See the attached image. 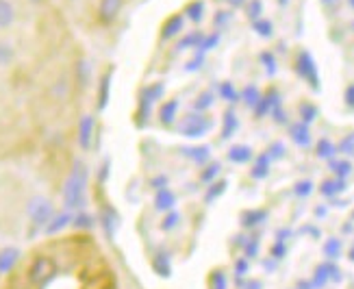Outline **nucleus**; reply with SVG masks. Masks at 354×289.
Listing matches in <instances>:
<instances>
[{
	"instance_id": "f257e3e1",
	"label": "nucleus",
	"mask_w": 354,
	"mask_h": 289,
	"mask_svg": "<svg viewBox=\"0 0 354 289\" xmlns=\"http://www.w3.org/2000/svg\"><path fill=\"white\" fill-rule=\"evenodd\" d=\"M87 183V170L83 163H76L72 174L68 176L66 185H64V201L68 207H79L81 198H83V189Z\"/></svg>"
},
{
	"instance_id": "f03ea898",
	"label": "nucleus",
	"mask_w": 354,
	"mask_h": 289,
	"mask_svg": "<svg viewBox=\"0 0 354 289\" xmlns=\"http://www.w3.org/2000/svg\"><path fill=\"white\" fill-rule=\"evenodd\" d=\"M209 129H211V120H207L205 115H198V113L187 115L180 124V133L187 135V137H200V135H205Z\"/></svg>"
},
{
	"instance_id": "7ed1b4c3",
	"label": "nucleus",
	"mask_w": 354,
	"mask_h": 289,
	"mask_svg": "<svg viewBox=\"0 0 354 289\" xmlns=\"http://www.w3.org/2000/svg\"><path fill=\"white\" fill-rule=\"evenodd\" d=\"M28 216L37 224H46L53 216V205L48 201H44V198H33L28 203Z\"/></svg>"
},
{
	"instance_id": "20e7f679",
	"label": "nucleus",
	"mask_w": 354,
	"mask_h": 289,
	"mask_svg": "<svg viewBox=\"0 0 354 289\" xmlns=\"http://www.w3.org/2000/svg\"><path fill=\"white\" fill-rule=\"evenodd\" d=\"M296 68H298V74H300V76H304V79L309 81L313 87H317V70H315V61H313V57H311L309 53H300Z\"/></svg>"
},
{
	"instance_id": "39448f33",
	"label": "nucleus",
	"mask_w": 354,
	"mask_h": 289,
	"mask_svg": "<svg viewBox=\"0 0 354 289\" xmlns=\"http://www.w3.org/2000/svg\"><path fill=\"white\" fill-rule=\"evenodd\" d=\"M122 9V0H100V20L102 22H113Z\"/></svg>"
},
{
	"instance_id": "423d86ee",
	"label": "nucleus",
	"mask_w": 354,
	"mask_h": 289,
	"mask_svg": "<svg viewBox=\"0 0 354 289\" xmlns=\"http://www.w3.org/2000/svg\"><path fill=\"white\" fill-rule=\"evenodd\" d=\"M91 131H94V120H91V115H83L79 124V142L83 148H89L91 144Z\"/></svg>"
},
{
	"instance_id": "0eeeda50",
	"label": "nucleus",
	"mask_w": 354,
	"mask_h": 289,
	"mask_svg": "<svg viewBox=\"0 0 354 289\" xmlns=\"http://www.w3.org/2000/svg\"><path fill=\"white\" fill-rule=\"evenodd\" d=\"M15 22V7L9 0H0V28H9Z\"/></svg>"
},
{
	"instance_id": "6e6552de",
	"label": "nucleus",
	"mask_w": 354,
	"mask_h": 289,
	"mask_svg": "<svg viewBox=\"0 0 354 289\" xmlns=\"http://www.w3.org/2000/svg\"><path fill=\"white\" fill-rule=\"evenodd\" d=\"M291 140H294L298 146H309L311 142V135H309V127L300 122V124H294L291 127Z\"/></svg>"
},
{
	"instance_id": "1a4fd4ad",
	"label": "nucleus",
	"mask_w": 354,
	"mask_h": 289,
	"mask_svg": "<svg viewBox=\"0 0 354 289\" xmlns=\"http://www.w3.org/2000/svg\"><path fill=\"white\" fill-rule=\"evenodd\" d=\"M228 159L235 163H245L252 159V150L248 146H233L228 152Z\"/></svg>"
},
{
	"instance_id": "9d476101",
	"label": "nucleus",
	"mask_w": 354,
	"mask_h": 289,
	"mask_svg": "<svg viewBox=\"0 0 354 289\" xmlns=\"http://www.w3.org/2000/svg\"><path fill=\"white\" fill-rule=\"evenodd\" d=\"M180 28H183V18L180 15H172L163 26V37H174L176 33H180Z\"/></svg>"
},
{
	"instance_id": "9b49d317",
	"label": "nucleus",
	"mask_w": 354,
	"mask_h": 289,
	"mask_svg": "<svg viewBox=\"0 0 354 289\" xmlns=\"http://www.w3.org/2000/svg\"><path fill=\"white\" fill-rule=\"evenodd\" d=\"M185 15H187L192 22H200L205 15V3L203 0H196V3H192L187 9H185Z\"/></svg>"
},
{
	"instance_id": "f8f14e48",
	"label": "nucleus",
	"mask_w": 354,
	"mask_h": 289,
	"mask_svg": "<svg viewBox=\"0 0 354 289\" xmlns=\"http://www.w3.org/2000/svg\"><path fill=\"white\" fill-rule=\"evenodd\" d=\"M270 172V155H261L257 159V165L252 167V176L254 178H266Z\"/></svg>"
},
{
	"instance_id": "ddd939ff",
	"label": "nucleus",
	"mask_w": 354,
	"mask_h": 289,
	"mask_svg": "<svg viewBox=\"0 0 354 289\" xmlns=\"http://www.w3.org/2000/svg\"><path fill=\"white\" fill-rule=\"evenodd\" d=\"M344 189H346L344 178H339V180H326L324 185H322V194H326V196H335L337 192H344Z\"/></svg>"
},
{
	"instance_id": "4468645a",
	"label": "nucleus",
	"mask_w": 354,
	"mask_h": 289,
	"mask_svg": "<svg viewBox=\"0 0 354 289\" xmlns=\"http://www.w3.org/2000/svg\"><path fill=\"white\" fill-rule=\"evenodd\" d=\"M172 205H174V194L167 189H161L157 194V209H172Z\"/></svg>"
},
{
	"instance_id": "2eb2a0df",
	"label": "nucleus",
	"mask_w": 354,
	"mask_h": 289,
	"mask_svg": "<svg viewBox=\"0 0 354 289\" xmlns=\"http://www.w3.org/2000/svg\"><path fill=\"white\" fill-rule=\"evenodd\" d=\"M330 170L339 178H344L352 172V165H350V161H330Z\"/></svg>"
},
{
	"instance_id": "dca6fc26",
	"label": "nucleus",
	"mask_w": 354,
	"mask_h": 289,
	"mask_svg": "<svg viewBox=\"0 0 354 289\" xmlns=\"http://www.w3.org/2000/svg\"><path fill=\"white\" fill-rule=\"evenodd\" d=\"M185 155L192 157L198 163H205L209 159V148H187V150H185Z\"/></svg>"
},
{
	"instance_id": "f3484780",
	"label": "nucleus",
	"mask_w": 354,
	"mask_h": 289,
	"mask_svg": "<svg viewBox=\"0 0 354 289\" xmlns=\"http://www.w3.org/2000/svg\"><path fill=\"white\" fill-rule=\"evenodd\" d=\"M176 109H178V102H176V100H170V102H167V104L163 106V109H161V120L165 122V124H170V122L174 120Z\"/></svg>"
},
{
	"instance_id": "a211bd4d",
	"label": "nucleus",
	"mask_w": 354,
	"mask_h": 289,
	"mask_svg": "<svg viewBox=\"0 0 354 289\" xmlns=\"http://www.w3.org/2000/svg\"><path fill=\"white\" fill-rule=\"evenodd\" d=\"M235 129H237V118H235V113L233 111H228L226 115H224V137H230L235 133Z\"/></svg>"
},
{
	"instance_id": "6ab92c4d",
	"label": "nucleus",
	"mask_w": 354,
	"mask_h": 289,
	"mask_svg": "<svg viewBox=\"0 0 354 289\" xmlns=\"http://www.w3.org/2000/svg\"><path fill=\"white\" fill-rule=\"evenodd\" d=\"M254 30L261 35V37H272V33H274V26H272V22H268V20H257L254 22Z\"/></svg>"
},
{
	"instance_id": "aec40b11",
	"label": "nucleus",
	"mask_w": 354,
	"mask_h": 289,
	"mask_svg": "<svg viewBox=\"0 0 354 289\" xmlns=\"http://www.w3.org/2000/svg\"><path fill=\"white\" fill-rule=\"evenodd\" d=\"M317 155H319L322 159H330V157L335 155V146H333L328 140H322V142L317 144Z\"/></svg>"
},
{
	"instance_id": "412c9836",
	"label": "nucleus",
	"mask_w": 354,
	"mask_h": 289,
	"mask_svg": "<svg viewBox=\"0 0 354 289\" xmlns=\"http://www.w3.org/2000/svg\"><path fill=\"white\" fill-rule=\"evenodd\" d=\"M243 100L248 102L250 106H254V104H257V102L261 100V94H259V89H257L254 85H248V87L243 89Z\"/></svg>"
},
{
	"instance_id": "4be33fe9",
	"label": "nucleus",
	"mask_w": 354,
	"mask_h": 289,
	"mask_svg": "<svg viewBox=\"0 0 354 289\" xmlns=\"http://www.w3.org/2000/svg\"><path fill=\"white\" fill-rule=\"evenodd\" d=\"M13 59V48L9 44L0 41V66H9Z\"/></svg>"
},
{
	"instance_id": "5701e85b",
	"label": "nucleus",
	"mask_w": 354,
	"mask_h": 289,
	"mask_svg": "<svg viewBox=\"0 0 354 289\" xmlns=\"http://www.w3.org/2000/svg\"><path fill=\"white\" fill-rule=\"evenodd\" d=\"M339 150L344 152V155H348V157H354V133L344 137L342 144H339Z\"/></svg>"
},
{
	"instance_id": "b1692460",
	"label": "nucleus",
	"mask_w": 354,
	"mask_h": 289,
	"mask_svg": "<svg viewBox=\"0 0 354 289\" xmlns=\"http://www.w3.org/2000/svg\"><path fill=\"white\" fill-rule=\"evenodd\" d=\"M263 218H266V211H252V213H245V216H243V224H245V226H252V224L263 222Z\"/></svg>"
},
{
	"instance_id": "393cba45",
	"label": "nucleus",
	"mask_w": 354,
	"mask_h": 289,
	"mask_svg": "<svg viewBox=\"0 0 354 289\" xmlns=\"http://www.w3.org/2000/svg\"><path fill=\"white\" fill-rule=\"evenodd\" d=\"M203 35L200 33H192V35H187L183 41H180V48H189V46H203Z\"/></svg>"
},
{
	"instance_id": "a878e982",
	"label": "nucleus",
	"mask_w": 354,
	"mask_h": 289,
	"mask_svg": "<svg viewBox=\"0 0 354 289\" xmlns=\"http://www.w3.org/2000/svg\"><path fill=\"white\" fill-rule=\"evenodd\" d=\"M261 11H263V3H261V0H252L248 5V18H252L257 22L261 18Z\"/></svg>"
},
{
	"instance_id": "bb28decb",
	"label": "nucleus",
	"mask_w": 354,
	"mask_h": 289,
	"mask_svg": "<svg viewBox=\"0 0 354 289\" xmlns=\"http://www.w3.org/2000/svg\"><path fill=\"white\" fill-rule=\"evenodd\" d=\"M220 94L226 98V100H230V102H235L239 96H237V91L233 89V85H230V83H222L220 85Z\"/></svg>"
},
{
	"instance_id": "cd10ccee",
	"label": "nucleus",
	"mask_w": 354,
	"mask_h": 289,
	"mask_svg": "<svg viewBox=\"0 0 354 289\" xmlns=\"http://www.w3.org/2000/svg\"><path fill=\"white\" fill-rule=\"evenodd\" d=\"M300 113H302V120H304V124H306V122H313V120H315L317 109H315L313 104H302V106H300Z\"/></svg>"
},
{
	"instance_id": "c85d7f7f",
	"label": "nucleus",
	"mask_w": 354,
	"mask_h": 289,
	"mask_svg": "<svg viewBox=\"0 0 354 289\" xmlns=\"http://www.w3.org/2000/svg\"><path fill=\"white\" fill-rule=\"evenodd\" d=\"M339 250H342V243H339V239H330V241H326L324 252H326L328 257H339Z\"/></svg>"
},
{
	"instance_id": "c756f323",
	"label": "nucleus",
	"mask_w": 354,
	"mask_h": 289,
	"mask_svg": "<svg viewBox=\"0 0 354 289\" xmlns=\"http://www.w3.org/2000/svg\"><path fill=\"white\" fill-rule=\"evenodd\" d=\"M109 79H111L109 74H106L104 79H102V91H100V106H104V104H106V96H109Z\"/></svg>"
},
{
	"instance_id": "7c9ffc66",
	"label": "nucleus",
	"mask_w": 354,
	"mask_h": 289,
	"mask_svg": "<svg viewBox=\"0 0 354 289\" xmlns=\"http://www.w3.org/2000/svg\"><path fill=\"white\" fill-rule=\"evenodd\" d=\"M313 185H311V180H300L298 185H296V194L298 196H306V194H311Z\"/></svg>"
},
{
	"instance_id": "2f4dec72",
	"label": "nucleus",
	"mask_w": 354,
	"mask_h": 289,
	"mask_svg": "<svg viewBox=\"0 0 354 289\" xmlns=\"http://www.w3.org/2000/svg\"><path fill=\"white\" fill-rule=\"evenodd\" d=\"M224 189H226V183H224V180H222V183H215V187L207 194V201H213V198H215V196H220Z\"/></svg>"
},
{
	"instance_id": "473e14b6",
	"label": "nucleus",
	"mask_w": 354,
	"mask_h": 289,
	"mask_svg": "<svg viewBox=\"0 0 354 289\" xmlns=\"http://www.w3.org/2000/svg\"><path fill=\"white\" fill-rule=\"evenodd\" d=\"M211 102H213L211 94H203L200 100H196V109H207V106H211Z\"/></svg>"
},
{
	"instance_id": "72a5a7b5",
	"label": "nucleus",
	"mask_w": 354,
	"mask_h": 289,
	"mask_svg": "<svg viewBox=\"0 0 354 289\" xmlns=\"http://www.w3.org/2000/svg\"><path fill=\"white\" fill-rule=\"evenodd\" d=\"M261 61H263V64H266L268 72H270V74H274V70H276V66H274V57H272L270 53H263V55H261Z\"/></svg>"
},
{
	"instance_id": "f704fd0d",
	"label": "nucleus",
	"mask_w": 354,
	"mask_h": 289,
	"mask_svg": "<svg viewBox=\"0 0 354 289\" xmlns=\"http://www.w3.org/2000/svg\"><path fill=\"white\" fill-rule=\"evenodd\" d=\"M176 224H178V213H170V216L165 218V222H163L161 226H163L165 231H167V228H174Z\"/></svg>"
},
{
	"instance_id": "c9c22d12",
	"label": "nucleus",
	"mask_w": 354,
	"mask_h": 289,
	"mask_svg": "<svg viewBox=\"0 0 354 289\" xmlns=\"http://www.w3.org/2000/svg\"><path fill=\"white\" fill-rule=\"evenodd\" d=\"M79 79H83V85H87V79H89V68L85 61H81L79 64Z\"/></svg>"
},
{
	"instance_id": "e433bc0d",
	"label": "nucleus",
	"mask_w": 354,
	"mask_h": 289,
	"mask_svg": "<svg viewBox=\"0 0 354 289\" xmlns=\"http://www.w3.org/2000/svg\"><path fill=\"white\" fill-rule=\"evenodd\" d=\"M218 172H220V165H218V163L209 165V170H207V172L203 174V180H211V178H213L215 174H218Z\"/></svg>"
},
{
	"instance_id": "4c0bfd02",
	"label": "nucleus",
	"mask_w": 354,
	"mask_h": 289,
	"mask_svg": "<svg viewBox=\"0 0 354 289\" xmlns=\"http://www.w3.org/2000/svg\"><path fill=\"white\" fill-rule=\"evenodd\" d=\"M218 39H220V35L215 33V35H211V37H207V39H203V46L200 48H213L215 44H218Z\"/></svg>"
},
{
	"instance_id": "58836bf2",
	"label": "nucleus",
	"mask_w": 354,
	"mask_h": 289,
	"mask_svg": "<svg viewBox=\"0 0 354 289\" xmlns=\"http://www.w3.org/2000/svg\"><path fill=\"white\" fill-rule=\"evenodd\" d=\"M270 150H272V155H274V157H283V155H285V148H283V144H274Z\"/></svg>"
},
{
	"instance_id": "ea45409f",
	"label": "nucleus",
	"mask_w": 354,
	"mask_h": 289,
	"mask_svg": "<svg viewBox=\"0 0 354 289\" xmlns=\"http://www.w3.org/2000/svg\"><path fill=\"white\" fill-rule=\"evenodd\" d=\"M346 102H348L350 106H354V85H350V87L346 89Z\"/></svg>"
},
{
	"instance_id": "a19ab883",
	"label": "nucleus",
	"mask_w": 354,
	"mask_h": 289,
	"mask_svg": "<svg viewBox=\"0 0 354 289\" xmlns=\"http://www.w3.org/2000/svg\"><path fill=\"white\" fill-rule=\"evenodd\" d=\"M200 64H203V57H196L192 61V66H187V70H196V68H200Z\"/></svg>"
},
{
	"instance_id": "79ce46f5",
	"label": "nucleus",
	"mask_w": 354,
	"mask_h": 289,
	"mask_svg": "<svg viewBox=\"0 0 354 289\" xmlns=\"http://www.w3.org/2000/svg\"><path fill=\"white\" fill-rule=\"evenodd\" d=\"M165 183H167V178H165V176H159V178L152 180V185H155V187H163Z\"/></svg>"
},
{
	"instance_id": "37998d69",
	"label": "nucleus",
	"mask_w": 354,
	"mask_h": 289,
	"mask_svg": "<svg viewBox=\"0 0 354 289\" xmlns=\"http://www.w3.org/2000/svg\"><path fill=\"white\" fill-rule=\"evenodd\" d=\"M226 3H230L233 7H239V5H243V0H226Z\"/></svg>"
},
{
	"instance_id": "c03bdc74",
	"label": "nucleus",
	"mask_w": 354,
	"mask_h": 289,
	"mask_svg": "<svg viewBox=\"0 0 354 289\" xmlns=\"http://www.w3.org/2000/svg\"><path fill=\"white\" fill-rule=\"evenodd\" d=\"M274 254H276V257H283V246H276V248H274Z\"/></svg>"
},
{
	"instance_id": "a18cd8bd",
	"label": "nucleus",
	"mask_w": 354,
	"mask_h": 289,
	"mask_svg": "<svg viewBox=\"0 0 354 289\" xmlns=\"http://www.w3.org/2000/svg\"><path fill=\"white\" fill-rule=\"evenodd\" d=\"M322 3H324V5H333V3H335V0H322Z\"/></svg>"
},
{
	"instance_id": "49530a36",
	"label": "nucleus",
	"mask_w": 354,
	"mask_h": 289,
	"mask_svg": "<svg viewBox=\"0 0 354 289\" xmlns=\"http://www.w3.org/2000/svg\"><path fill=\"white\" fill-rule=\"evenodd\" d=\"M250 289H259V283H252V285H250Z\"/></svg>"
},
{
	"instance_id": "de8ad7c7",
	"label": "nucleus",
	"mask_w": 354,
	"mask_h": 289,
	"mask_svg": "<svg viewBox=\"0 0 354 289\" xmlns=\"http://www.w3.org/2000/svg\"><path fill=\"white\" fill-rule=\"evenodd\" d=\"M348 5H350V7L354 9V0H348Z\"/></svg>"
},
{
	"instance_id": "09e8293b",
	"label": "nucleus",
	"mask_w": 354,
	"mask_h": 289,
	"mask_svg": "<svg viewBox=\"0 0 354 289\" xmlns=\"http://www.w3.org/2000/svg\"><path fill=\"white\" fill-rule=\"evenodd\" d=\"M279 3H281V5H287V0H279Z\"/></svg>"
}]
</instances>
